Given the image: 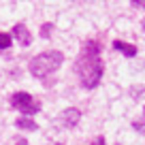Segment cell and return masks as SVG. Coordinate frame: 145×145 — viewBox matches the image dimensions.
Instances as JSON below:
<instances>
[{"label": "cell", "instance_id": "7c38bea8", "mask_svg": "<svg viewBox=\"0 0 145 145\" xmlns=\"http://www.w3.org/2000/svg\"><path fill=\"white\" fill-rule=\"evenodd\" d=\"M15 145H28V141H26V139H22V141H17Z\"/></svg>", "mask_w": 145, "mask_h": 145}, {"label": "cell", "instance_id": "3957f363", "mask_svg": "<svg viewBox=\"0 0 145 145\" xmlns=\"http://www.w3.org/2000/svg\"><path fill=\"white\" fill-rule=\"evenodd\" d=\"M11 105H13L17 111H22L26 118L39 113V109H41V103L36 98H32L28 92H15V94L11 96Z\"/></svg>", "mask_w": 145, "mask_h": 145}, {"label": "cell", "instance_id": "8fae6325", "mask_svg": "<svg viewBox=\"0 0 145 145\" xmlns=\"http://www.w3.org/2000/svg\"><path fill=\"white\" fill-rule=\"evenodd\" d=\"M92 145H107V143H105V137H96Z\"/></svg>", "mask_w": 145, "mask_h": 145}, {"label": "cell", "instance_id": "8992f818", "mask_svg": "<svg viewBox=\"0 0 145 145\" xmlns=\"http://www.w3.org/2000/svg\"><path fill=\"white\" fill-rule=\"evenodd\" d=\"M113 47L120 51V54H124L126 58H135L137 56V47L130 45V43H124V41H113Z\"/></svg>", "mask_w": 145, "mask_h": 145}, {"label": "cell", "instance_id": "7a4b0ae2", "mask_svg": "<svg viewBox=\"0 0 145 145\" xmlns=\"http://www.w3.org/2000/svg\"><path fill=\"white\" fill-rule=\"evenodd\" d=\"M62 62H64L62 51H45V54L34 56V58L30 60V64H28V68H30L32 77L43 79V77H47V75H51L54 71H58Z\"/></svg>", "mask_w": 145, "mask_h": 145}, {"label": "cell", "instance_id": "2e32d148", "mask_svg": "<svg viewBox=\"0 0 145 145\" xmlns=\"http://www.w3.org/2000/svg\"><path fill=\"white\" fill-rule=\"evenodd\" d=\"M143 113H145V109H143Z\"/></svg>", "mask_w": 145, "mask_h": 145}, {"label": "cell", "instance_id": "9c48e42d", "mask_svg": "<svg viewBox=\"0 0 145 145\" xmlns=\"http://www.w3.org/2000/svg\"><path fill=\"white\" fill-rule=\"evenodd\" d=\"M51 30H54V24H45V26L41 28V36L49 39V36H51Z\"/></svg>", "mask_w": 145, "mask_h": 145}, {"label": "cell", "instance_id": "9a60e30c", "mask_svg": "<svg viewBox=\"0 0 145 145\" xmlns=\"http://www.w3.org/2000/svg\"><path fill=\"white\" fill-rule=\"evenodd\" d=\"M56 145H62V143H56Z\"/></svg>", "mask_w": 145, "mask_h": 145}, {"label": "cell", "instance_id": "52a82bcc", "mask_svg": "<svg viewBox=\"0 0 145 145\" xmlns=\"http://www.w3.org/2000/svg\"><path fill=\"white\" fill-rule=\"evenodd\" d=\"M15 126L22 128V130H36V128H39L32 118H19V120H15Z\"/></svg>", "mask_w": 145, "mask_h": 145}, {"label": "cell", "instance_id": "6da1fadb", "mask_svg": "<svg viewBox=\"0 0 145 145\" xmlns=\"http://www.w3.org/2000/svg\"><path fill=\"white\" fill-rule=\"evenodd\" d=\"M100 47L96 41H90L83 45V51L77 60V75L81 79V86L92 90V88L98 86L100 77H103V60H100Z\"/></svg>", "mask_w": 145, "mask_h": 145}, {"label": "cell", "instance_id": "4fadbf2b", "mask_svg": "<svg viewBox=\"0 0 145 145\" xmlns=\"http://www.w3.org/2000/svg\"><path fill=\"white\" fill-rule=\"evenodd\" d=\"M137 5H141V7H143V9H145V0H143V2H137Z\"/></svg>", "mask_w": 145, "mask_h": 145}, {"label": "cell", "instance_id": "277c9868", "mask_svg": "<svg viewBox=\"0 0 145 145\" xmlns=\"http://www.w3.org/2000/svg\"><path fill=\"white\" fill-rule=\"evenodd\" d=\"M79 120H81V111H79V109H75V107L64 109L62 115H60V124H62V126H66V128L77 126Z\"/></svg>", "mask_w": 145, "mask_h": 145}, {"label": "cell", "instance_id": "5bb4252c", "mask_svg": "<svg viewBox=\"0 0 145 145\" xmlns=\"http://www.w3.org/2000/svg\"><path fill=\"white\" fill-rule=\"evenodd\" d=\"M143 30H145V19H143Z\"/></svg>", "mask_w": 145, "mask_h": 145}, {"label": "cell", "instance_id": "30bf717a", "mask_svg": "<svg viewBox=\"0 0 145 145\" xmlns=\"http://www.w3.org/2000/svg\"><path fill=\"white\" fill-rule=\"evenodd\" d=\"M132 128L139 130L141 135H145V122H141V120H135V122H132Z\"/></svg>", "mask_w": 145, "mask_h": 145}, {"label": "cell", "instance_id": "ba28073f", "mask_svg": "<svg viewBox=\"0 0 145 145\" xmlns=\"http://www.w3.org/2000/svg\"><path fill=\"white\" fill-rule=\"evenodd\" d=\"M11 41H13V36H11V34L0 32V49H9V47H11Z\"/></svg>", "mask_w": 145, "mask_h": 145}, {"label": "cell", "instance_id": "5b68a950", "mask_svg": "<svg viewBox=\"0 0 145 145\" xmlns=\"http://www.w3.org/2000/svg\"><path fill=\"white\" fill-rule=\"evenodd\" d=\"M11 36H13L22 47H28L32 43V36H30V32H28V28L24 26V24H15L13 26V34Z\"/></svg>", "mask_w": 145, "mask_h": 145}]
</instances>
